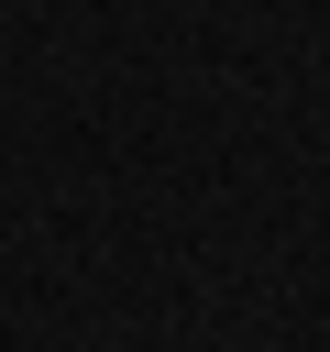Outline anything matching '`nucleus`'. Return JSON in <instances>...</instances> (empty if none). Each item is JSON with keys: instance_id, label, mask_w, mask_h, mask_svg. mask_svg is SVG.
<instances>
[]
</instances>
